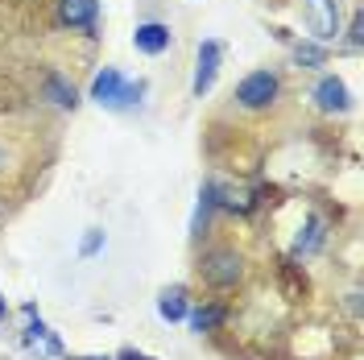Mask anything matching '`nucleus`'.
I'll return each mask as SVG.
<instances>
[{
	"label": "nucleus",
	"mask_w": 364,
	"mask_h": 360,
	"mask_svg": "<svg viewBox=\"0 0 364 360\" xmlns=\"http://www.w3.org/2000/svg\"><path fill=\"white\" fill-rule=\"evenodd\" d=\"M294 63L306 70H315L327 63V46L323 42H294Z\"/></svg>",
	"instance_id": "obj_15"
},
{
	"label": "nucleus",
	"mask_w": 364,
	"mask_h": 360,
	"mask_svg": "<svg viewBox=\"0 0 364 360\" xmlns=\"http://www.w3.org/2000/svg\"><path fill=\"white\" fill-rule=\"evenodd\" d=\"M170 42H174V33H170V25H161V21L136 25V33H133V46L141 54H149V58H154V54H166Z\"/></svg>",
	"instance_id": "obj_6"
},
{
	"label": "nucleus",
	"mask_w": 364,
	"mask_h": 360,
	"mask_svg": "<svg viewBox=\"0 0 364 360\" xmlns=\"http://www.w3.org/2000/svg\"><path fill=\"white\" fill-rule=\"evenodd\" d=\"M100 245H104V232H95V228H91V236L83 240V257H91V253H100Z\"/></svg>",
	"instance_id": "obj_16"
},
{
	"label": "nucleus",
	"mask_w": 364,
	"mask_h": 360,
	"mask_svg": "<svg viewBox=\"0 0 364 360\" xmlns=\"http://www.w3.org/2000/svg\"><path fill=\"white\" fill-rule=\"evenodd\" d=\"M54 13L67 29H91L100 17V0H54Z\"/></svg>",
	"instance_id": "obj_5"
},
{
	"label": "nucleus",
	"mask_w": 364,
	"mask_h": 360,
	"mask_svg": "<svg viewBox=\"0 0 364 360\" xmlns=\"http://www.w3.org/2000/svg\"><path fill=\"white\" fill-rule=\"evenodd\" d=\"M75 360H112V356H75Z\"/></svg>",
	"instance_id": "obj_20"
},
{
	"label": "nucleus",
	"mask_w": 364,
	"mask_h": 360,
	"mask_svg": "<svg viewBox=\"0 0 364 360\" xmlns=\"http://www.w3.org/2000/svg\"><path fill=\"white\" fill-rule=\"evenodd\" d=\"M9 319V302H4V294H0V323Z\"/></svg>",
	"instance_id": "obj_19"
},
{
	"label": "nucleus",
	"mask_w": 364,
	"mask_h": 360,
	"mask_svg": "<svg viewBox=\"0 0 364 360\" xmlns=\"http://www.w3.org/2000/svg\"><path fill=\"white\" fill-rule=\"evenodd\" d=\"M224 323H228V307H220V302H207L199 311H191V327L195 332H220Z\"/></svg>",
	"instance_id": "obj_12"
},
{
	"label": "nucleus",
	"mask_w": 364,
	"mask_h": 360,
	"mask_svg": "<svg viewBox=\"0 0 364 360\" xmlns=\"http://www.w3.org/2000/svg\"><path fill=\"white\" fill-rule=\"evenodd\" d=\"M25 319H29V327H25V344H29V348H42V352H50V356H63V344H58V336L46 327L42 319L33 323V307H25Z\"/></svg>",
	"instance_id": "obj_9"
},
{
	"label": "nucleus",
	"mask_w": 364,
	"mask_h": 360,
	"mask_svg": "<svg viewBox=\"0 0 364 360\" xmlns=\"http://www.w3.org/2000/svg\"><path fill=\"white\" fill-rule=\"evenodd\" d=\"M120 91H124V75H120L116 67H104L100 75H95V83H91V100L116 108V104H120Z\"/></svg>",
	"instance_id": "obj_8"
},
{
	"label": "nucleus",
	"mask_w": 364,
	"mask_h": 360,
	"mask_svg": "<svg viewBox=\"0 0 364 360\" xmlns=\"http://www.w3.org/2000/svg\"><path fill=\"white\" fill-rule=\"evenodd\" d=\"M306 9V29L315 33V42H336L340 38V0H302Z\"/></svg>",
	"instance_id": "obj_3"
},
{
	"label": "nucleus",
	"mask_w": 364,
	"mask_h": 360,
	"mask_svg": "<svg viewBox=\"0 0 364 360\" xmlns=\"http://www.w3.org/2000/svg\"><path fill=\"white\" fill-rule=\"evenodd\" d=\"M323 236H327V232H323V220H318V216H311V220H306V224L298 228L294 253H298V257H311V253H315V248L323 245Z\"/></svg>",
	"instance_id": "obj_13"
},
{
	"label": "nucleus",
	"mask_w": 364,
	"mask_h": 360,
	"mask_svg": "<svg viewBox=\"0 0 364 360\" xmlns=\"http://www.w3.org/2000/svg\"><path fill=\"white\" fill-rule=\"evenodd\" d=\"M220 58H224L220 42H203V46H199V58H195V79H191V91H195V95H207V91H211L215 75H220Z\"/></svg>",
	"instance_id": "obj_4"
},
{
	"label": "nucleus",
	"mask_w": 364,
	"mask_h": 360,
	"mask_svg": "<svg viewBox=\"0 0 364 360\" xmlns=\"http://www.w3.org/2000/svg\"><path fill=\"white\" fill-rule=\"evenodd\" d=\"M0 162H4V154H0Z\"/></svg>",
	"instance_id": "obj_21"
},
{
	"label": "nucleus",
	"mask_w": 364,
	"mask_h": 360,
	"mask_svg": "<svg viewBox=\"0 0 364 360\" xmlns=\"http://www.w3.org/2000/svg\"><path fill=\"white\" fill-rule=\"evenodd\" d=\"M360 17H352V33H348V46H352V50H356V46H360Z\"/></svg>",
	"instance_id": "obj_17"
},
{
	"label": "nucleus",
	"mask_w": 364,
	"mask_h": 360,
	"mask_svg": "<svg viewBox=\"0 0 364 360\" xmlns=\"http://www.w3.org/2000/svg\"><path fill=\"white\" fill-rule=\"evenodd\" d=\"M315 104L323 108V112H343L348 104H352V95H348V88H343V79H336V75H323L315 88Z\"/></svg>",
	"instance_id": "obj_7"
},
{
	"label": "nucleus",
	"mask_w": 364,
	"mask_h": 360,
	"mask_svg": "<svg viewBox=\"0 0 364 360\" xmlns=\"http://www.w3.org/2000/svg\"><path fill=\"white\" fill-rule=\"evenodd\" d=\"M211 211H215V182H207L203 191H199V207H195V220H191V236H203L207 232Z\"/></svg>",
	"instance_id": "obj_14"
},
{
	"label": "nucleus",
	"mask_w": 364,
	"mask_h": 360,
	"mask_svg": "<svg viewBox=\"0 0 364 360\" xmlns=\"http://www.w3.org/2000/svg\"><path fill=\"white\" fill-rule=\"evenodd\" d=\"M195 273L203 277L207 286H215V290H232L245 277V257L236 248H207L199 257V265H195Z\"/></svg>",
	"instance_id": "obj_1"
},
{
	"label": "nucleus",
	"mask_w": 364,
	"mask_h": 360,
	"mask_svg": "<svg viewBox=\"0 0 364 360\" xmlns=\"http://www.w3.org/2000/svg\"><path fill=\"white\" fill-rule=\"evenodd\" d=\"M116 360H154V356H141L136 348H124V352H120V356H116Z\"/></svg>",
	"instance_id": "obj_18"
},
{
	"label": "nucleus",
	"mask_w": 364,
	"mask_h": 360,
	"mask_svg": "<svg viewBox=\"0 0 364 360\" xmlns=\"http://www.w3.org/2000/svg\"><path fill=\"white\" fill-rule=\"evenodd\" d=\"M158 315L166 319V323L186 319V290H182V286H170V290L158 294Z\"/></svg>",
	"instance_id": "obj_10"
},
{
	"label": "nucleus",
	"mask_w": 364,
	"mask_h": 360,
	"mask_svg": "<svg viewBox=\"0 0 364 360\" xmlns=\"http://www.w3.org/2000/svg\"><path fill=\"white\" fill-rule=\"evenodd\" d=\"M46 100H54L58 108H75V104H79V91H75V83H67L58 70H50V75H46Z\"/></svg>",
	"instance_id": "obj_11"
},
{
	"label": "nucleus",
	"mask_w": 364,
	"mask_h": 360,
	"mask_svg": "<svg viewBox=\"0 0 364 360\" xmlns=\"http://www.w3.org/2000/svg\"><path fill=\"white\" fill-rule=\"evenodd\" d=\"M277 91H282V83H277L273 70H252V75H245L236 83V104L249 108V112H261V108H269L277 100Z\"/></svg>",
	"instance_id": "obj_2"
}]
</instances>
